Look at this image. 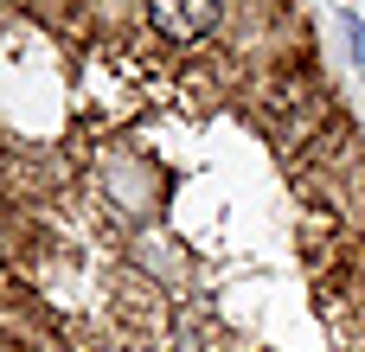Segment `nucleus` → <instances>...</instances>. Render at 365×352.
<instances>
[{
    "label": "nucleus",
    "instance_id": "1",
    "mask_svg": "<svg viewBox=\"0 0 365 352\" xmlns=\"http://www.w3.org/2000/svg\"><path fill=\"white\" fill-rule=\"evenodd\" d=\"M0 352H365V141L295 0L205 45L0 0Z\"/></svg>",
    "mask_w": 365,
    "mask_h": 352
}]
</instances>
